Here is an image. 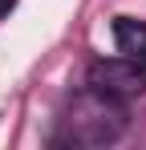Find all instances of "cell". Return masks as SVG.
<instances>
[{
	"mask_svg": "<svg viewBox=\"0 0 146 150\" xmlns=\"http://www.w3.org/2000/svg\"><path fill=\"white\" fill-rule=\"evenodd\" d=\"M89 89L126 101V98H134V93L146 89V69H142V61H134V57L94 61V65H89Z\"/></svg>",
	"mask_w": 146,
	"mask_h": 150,
	"instance_id": "obj_2",
	"label": "cell"
},
{
	"mask_svg": "<svg viewBox=\"0 0 146 150\" xmlns=\"http://www.w3.org/2000/svg\"><path fill=\"white\" fill-rule=\"evenodd\" d=\"M142 69H146V53H142Z\"/></svg>",
	"mask_w": 146,
	"mask_h": 150,
	"instance_id": "obj_5",
	"label": "cell"
},
{
	"mask_svg": "<svg viewBox=\"0 0 146 150\" xmlns=\"http://www.w3.org/2000/svg\"><path fill=\"white\" fill-rule=\"evenodd\" d=\"M114 41H118L122 57L142 61V53H146V25L130 21V16H118V21H114Z\"/></svg>",
	"mask_w": 146,
	"mask_h": 150,
	"instance_id": "obj_3",
	"label": "cell"
},
{
	"mask_svg": "<svg viewBox=\"0 0 146 150\" xmlns=\"http://www.w3.org/2000/svg\"><path fill=\"white\" fill-rule=\"evenodd\" d=\"M122 130H126V105L110 93L85 89L65 110L57 142H65V146H110L122 138Z\"/></svg>",
	"mask_w": 146,
	"mask_h": 150,
	"instance_id": "obj_1",
	"label": "cell"
},
{
	"mask_svg": "<svg viewBox=\"0 0 146 150\" xmlns=\"http://www.w3.org/2000/svg\"><path fill=\"white\" fill-rule=\"evenodd\" d=\"M12 8H16V0H0V16H8Z\"/></svg>",
	"mask_w": 146,
	"mask_h": 150,
	"instance_id": "obj_4",
	"label": "cell"
}]
</instances>
